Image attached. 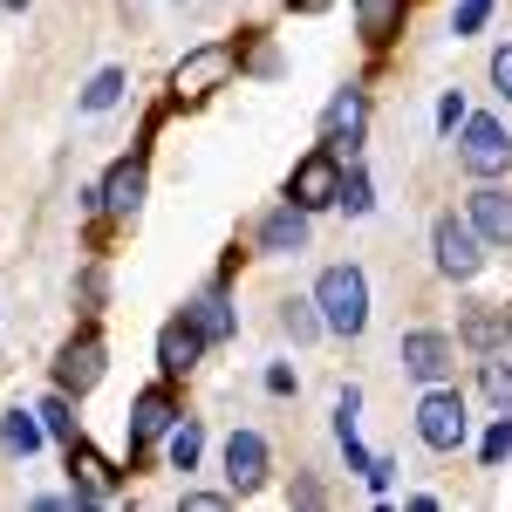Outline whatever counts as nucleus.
I'll return each mask as SVG.
<instances>
[{
	"label": "nucleus",
	"mask_w": 512,
	"mask_h": 512,
	"mask_svg": "<svg viewBox=\"0 0 512 512\" xmlns=\"http://www.w3.org/2000/svg\"><path fill=\"white\" fill-rule=\"evenodd\" d=\"M280 328H287L294 342H315L321 328H328L321 308H315V294H308V301H301V294H287V301H280Z\"/></svg>",
	"instance_id": "obj_20"
},
{
	"label": "nucleus",
	"mask_w": 512,
	"mask_h": 512,
	"mask_svg": "<svg viewBox=\"0 0 512 512\" xmlns=\"http://www.w3.org/2000/svg\"><path fill=\"white\" fill-rule=\"evenodd\" d=\"M417 437L431 444V451H458L465 437H472V417H465V396L431 383V396L417 403Z\"/></svg>",
	"instance_id": "obj_4"
},
{
	"label": "nucleus",
	"mask_w": 512,
	"mask_h": 512,
	"mask_svg": "<svg viewBox=\"0 0 512 512\" xmlns=\"http://www.w3.org/2000/svg\"><path fill=\"white\" fill-rule=\"evenodd\" d=\"M41 424H48V437H55V444H69V451H76V417H69V396H62V390L41 403Z\"/></svg>",
	"instance_id": "obj_24"
},
{
	"label": "nucleus",
	"mask_w": 512,
	"mask_h": 512,
	"mask_svg": "<svg viewBox=\"0 0 512 512\" xmlns=\"http://www.w3.org/2000/svg\"><path fill=\"white\" fill-rule=\"evenodd\" d=\"M171 424H178L171 396H164V390H144V396H137V417H130V444L144 451V444H158V437H171Z\"/></svg>",
	"instance_id": "obj_14"
},
{
	"label": "nucleus",
	"mask_w": 512,
	"mask_h": 512,
	"mask_svg": "<svg viewBox=\"0 0 512 512\" xmlns=\"http://www.w3.org/2000/svg\"><path fill=\"white\" fill-rule=\"evenodd\" d=\"M41 437H48V424H41V410H7V417H0V444H7L14 458H28V451H41Z\"/></svg>",
	"instance_id": "obj_18"
},
{
	"label": "nucleus",
	"mask_w": 512,
	"mask_h": 512,
	"mask_svg": "<svg viewBox=\"0 0 512 512\" xmlns=\"http://www.w3.org/2000/svg\"><path fill=\"white\" fill-rule=\"evenodd\" d=\"M198 355H205V335H198V321H192V315L164 321V335H158V362H164V376H185Z\"/></svg>",
	"instance_id": "obj_13"
},
{
	"label": "nucleus",
	"mask_w": 512,
	"mask_h": 512,
	"mask_svg": "<svg viewBox=\"0 0 512 512\" xmlns=\"http://www.w3.org/2000/svg\"><path fill=\"white\" fill-rule=\"evenodd\" d=\"M458 164L472 178H506L512 171V137L499 117H465V137H458Z\"/></svg>",
	"instance_id": "obj_2"
},
{
	"label": "nucleus",
	"mask_w": 512,
	"mask_h": 512,
	"mask_svg": "<svg viewBox=\"0 0 512 512\" xmlns=\"http://www.w3.org/2000/svg\"><path fill=\"white\" fill-rule=\"evenodd\" d=\"M260 485H267V437L233 431L226 437V492H233V499H253Z\"/></svg>",
	"instance_id": "obj_9"
},
{
	"label": "nucleus",
	"mask_w": 512,
	"mask_h": 512,
	"mask_svg": "<svg viewBox=\"0 0 512 512\" xmlns=\"http://www.w3.org/2000/svg\"><path fill=\"white\" fill-rule=\"evenodd\" d=\"M185 315L198 321V335H205V342H226V335H233V315H226V294H219V287H212V294H198Z\"/></svg>",
	"instance_id": "obj_19"
},
{
	"label": "nucleus",
	"mask_w": 512,
	"mask_h": 512,
	"mask_svg": "<svg viewBox=\"0 0 512 512\" xmlns=\"http://www.w3.org/2000/svg\"><path fill=\"white\" fill-rule=\"evenodd\" d=\"M369 130V96L362 89H342L328 110H321V144H355Z\"/></svg>",
	"instance_id": "obj_12"
},
{
	"label": "nucleus",
	"mask_w": 512,
	"mask_h": 512,
	"mask_svg": "<svg viewBox=\"0 0 512 512\" xmlns=\"http://www.w3.org/2000/svg\"><path fill=\"white\" fill-rule=\"evenodd\" d=\"M478 390H485L492 410H512V362H485L478 369Z\"/></svg>",
	"instance_id": "obj_23"
},
{
	"label": "nucleus",
	"mask_w": 512,
	"mask_h": 512,
	"mask_svg": "<svg viewBox=\"0 0 512 512\" xmlns=\"http://www.w3.org/2000/svg\"><path fill=\"white\" fill-rule=\"evenodd\" d=\"M485 239H478L472 219H458V212H444L431 226V253H437V274L444 280H472L478 267H485V253H478Z\"/></svg>",
	"instance_id": "obj_3"
},
{
	"label": "nucleus",
	"mask_w": 512,
	"mask_h": 512,
	"mask_svg": "<svg viewBox=\"0 0 512 512\" xmlns=\"http://www.w3.org/2000/svg\"><path fill=\"white\" fill-rule=\"evenodd\" d=\"M117 96H123V69H96L82 89V110H117Z\"/></svg>",
	"instance_id": "obj_22"
},
{
	"label": "nucleus",
	"mask_w": 512,
	"mask_h": 512,
	"mask_svg": "<svg viewBox=\"0 0 512 512\" xmlns=\"http://www.w3.org/2000/svg\"><path fill=\"white\" fill-rule=\"evenodd\" d=\"M198 451H205V431H198V424H171V437H164V458H171L178 472H192Z\"/></svg>",
	"instance_id": "obj_21"
},
{
	"label": "nucleus",
	"mask_w": 512,
	"mask_h": 512,
	"mask_svg": "<svg viewBox=\"0 0 512 512\" xmlns=\"http://www.w3.org/2000/svg\"><path fill=\"white\" fill-rule=\"evenodd\" d=\"M465 219L478 226V239H485V246H512V192H499L492 178H478Z\"/></svg>",
	"instance_id": "obj_10"
},
{
	"label": "nucleus",
	"mask_w": 512,
	"mask_h": 512,
	"mask_svg": "<svg viewBox=\"0 0 512 512\" xmlns=\"http://www.w3.org/2000/svg\"><path fill=\"white\" fill-rule=\"evenodd\" d=\"M499 458H512V410H499V424L485 431V465H499Z\"/></svg>",
	"instance_id": "obj_26"
},
{
	"label": "nucleus",
	"mask_w": 512,
	"mask_h": 512,
	"mask_svg": "<svg viewBox=\"0 0 512 512\" xmlns=\"http://www.w3.org/2000/svg\"><path fill=\"white\" fill-rule=\"evenodd\" d=\"M485 14H492V0H458V14H451V35H458V41L478 35V28H485Z\"/></svg>",
	"instance_id": "obj_25"
},
{
	"label": "nucleus",
	"mask_w": 512,
	"mask_h": 512,
	"mask_svg": "<svg viewBox=\"0 0 512 512\" xmlns=\"http://www.w3.org/2000/svg\"><path fill=\"white\" fill-rule=\"evenodd\" d=\"M506 335H512V315H499V308H478V315H465V328H458V342L478 349V355H492Z\"/></svg>",
	"instance_id": "obj_17"
},
{
	"label": "nucleus",
	"mask_w": 512,
	"mask_h": 512,
	"mask_svg": "<svg viewBox=\"0 0 512 512\" xmlns=\"http://www.w3.org/2000/svg\"><path fill=\"white\" fill-rule=\"evenodd\" d=\"M342 205H349V212H369V205H376V198H369V178H362V171H349V178H342Z\"/></svg>",
	"instance_id": "obj_27"
},
{
	"label": "nucleus",
	"mask_w": 512,
	"mask_h": 512,
	"mask_svg": "<svg viewBox=\"0 0 512 512\" xmlns=\"http://www.w3.org/2000/svg\"><path fill=\"white\" fill-rule=\"evenodd\" d=\"M315 308L328 321V335H362L369 328V280H362V267H321Z\"/></svg>",
	"instance_id": "obj_1"
},
{
	"label": "nucleus",
	"mask_w": 512,
	"mask_h": 512,
	"mask_svg": "<svg viewBox=\"0 0 512 512\" xmlns=\"http://www.w3.org/2000/svg\"><path fill=\"white\" fill-rule=\"evenodd\" d=\"M260 253H308V212L287 198V205H274L267 219H260Z\"/></svg>",
	"instance_id": "obj_11"
},
{
	"label": "nucleus",
	"mask_w": 512,
	"mask_h": 512,
	"mask_svg": "<svg viewBox=\"0 0 512 512\" xmlns=\"http://www.w3.org/2000/svg\"><path fill=\"white\" fill-rule=\"evenodd\" d=\"M287 198H294L301 212L342 205V164H335V144H321V151H308V158L294 164V178H287Z\"/></svg>",
	"instance_id": "obj_5"
},
{
	"label": "nucleus",
	"mask_w": 512,
	"mask_h": 512,
	"mask_svg": "<svg viewBox=\"0 0 512 512\" xmlns=\"http://www.w3.org/2000/svg\"><path fill=\"white\" fill-rule=\"evenodd\" d=\"M294 14H328V0H287Z\"/></svg>",
	"instance_id": "obj_31"
},
{
	"label": "nucleus",
	"mask_w": 512,
	"mask_h": 512,
	"mask_svg": "<svg viewBox=\"0 0 512 512\" xmlns=\"http://www.w3.org/2000/svg\"><path fill=\"white\" fill-rule=\"evenodd\" d=\"M492 82H499V96L512 103V48H499V55H492Z\"/></svg>",
	"instance_id": "obj_28"
},
{
	"label": "nucleus",
	"mask_w": 512,
	"mask_h": 512,
	"mask_svg": "<svg viewBox=\"0 0 512 512\" xmlns=\"http://www.w3.org/2000/svg\"><path fill=\"white\" fill-rule=\"evenodd\" d=\"M96 383H103V335L82 328L76 342L55 355V390H62V396H89Z\"/></svg>",
	"instance_id": "obj_7"
},
{
	"label": "nucleus",
	"mask_w": 512,
	"mask_h": 512,
	"mask_svg": "<svg viewBox=\"0 0 512 512\" xmlns=\"http://www.w3.org/2000/svg\"><path fill=\"white\" fill-rule=\"evenodd\" d=\"M355 28H362V41H396V28H403V0H355Z\"/></svg>",
	"instance_id": "obj_16"
},
{
	"label": "nucleus",
	"mask_w": 512,
	"mask_h": 512,
	"mask_svg": "<svg viewBox=\"0 0 512 512\" xmlns=\"http://www.w3.org/2000/svg\"><path fill=\"white\" fill-rule=\"evenodd\" d=\"M0 7H28V0H0Z\"/></svg>",
	"instance_id": "obj_32"
},
{
	"label": "nucleus",
	"mask_w": 512,
	"mask_h": 512,
	"mask_svg": "<svg viewBox=\"0 0 512 512\" xmlns=\"http://www.w3.org/2000/svg\"><path fill=\"white\" fill-rule=\"evenodd\" d=\"M226 499H233V492H185V506H192V512H219Z\"/></svg>",
	"instance_id": "obj_30"
},
{
	"label": "nucleus",
	"mask_w": 512,
	"mask_h": 512,
	"mask_svg": "<svg viewBox=\"0 0 512 512\" xmlns=\"http://www.w3.org/2000/svg\"><path fill=\"white\" fill-rule=\"evenodd\" d=\"M233 76V48L226 41H205V48H192L178 69H171V96L178 103H192V96H212L219 82Z\"/></svg>",
	"instance_id": "obj_6"
},
{
	"label": "nucleus",
	"mask_w": 512,
	"mask_h": 512,
	"mask_svg": "<svg viewBox=\"0 0 512 512\" xmlns=\"http://www.w3.org/2000/svg\"><path fill=\"white\" fill-rule=\"evenodd\" d=\"M403 369H410L417 383H444V376L458 369V342H451L444 328H410V335H403Z\"/></svg>",
	"instance_id": "obj_8"
},
{
	"label": "nucleus",
	"mask_w": 512,
	"mask_h": 512,
	"mask_svg": "<svg viewBox=\"0 0 512 512\" xmlns=\"http://www.w3.org/2000/svg\"><path fill=\"white\" fill-rule=\"evenodd\" d=\"M458 123H465V96H444L437 103V130H458Z\"/></svg>",
	"instance_id": "obj_29"
},
{
	"label": "nucleus",
	"mask_w": 512,
	"mask_h": 512,
	"mask_svg": "<svg viewBox=\"0 0 512 512\" xmlns=\"http://www.w3.org/2000/svg\"><path fill=\"white\" fill-rule=\"evenodd\" d=\"M103 205H110V212H123V219H130V212H137V205H144V164L137 158H123L117 171H110V178H103Z\"/></svg>",
	"instance_id": "obj_15"
}]
</instances>
